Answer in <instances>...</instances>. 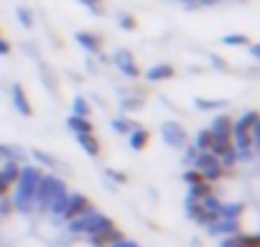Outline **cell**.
I'll list each match as a JSON object with an SVG mask.
<instances>
[{
  "mask_svg": "<svg viewBox=\"0 0 260 247\" xmlns=\"http://www.w3.org/2000/svg\"><path fill=\"white\" fill-rule=\"evenodd\" d=\"M41 176H44V168H41V166L21 163L18 181L11 186V189H16V191L11 194L13 211H18V214H34V196H36V186H39Z\"/></svg>",
  "mask_w": 260,
  "mask_h": 247,
  "instance_id": "6da1fadb",
  "label": "cell"
},
{
  "mask_svg": "<svg viewBox=\"0 0 260 247\" xmlns=\"http://www.w3.org/2000/svg\"><path fill=\"white\" fill-rule=\"evenodd\" d=\"M112 219L105 214V211H100V209H89V211H84L82 217H77V219H72V222H67V232L72 234V237H87V234H92V232H97V229H102V227H107Z\"/></svg>",
  "mask_w": 260,
  "mask_h": 247,
  "instance_id": "7a4b0ae2",
  "label": "cell"
},
{
  "mask_svg": "<svg viewBox=\"0 0 260 247\" xmlns=\"http://www.w3.org/2000/svg\"><path fill=\"white\" fill-rule=\"evenodd\" d=\"M61 189H67V184H64V179H59L56 173H44L41 176V181H39V186H36V196H34V211H46V206H49V201L61 191Z\"/></svg>",
  "mask_w": 260,
  "mask_h": 247,
  "instance_id": "3957f363",
  "label": "cell"
},
{
  "mask_svg": "<svg viewBox=\"0 0 260 247\" xmlns=\"http://www.w3.org/2000/svg\"><path fill=\"white\" fill-rule=\"evenodd\" d=\"M194 168H197V171L204 176V181H209V184H217V181H222V179L227 176V171L222 168L219 158H217L214 153H209V151H199V153H197Z\"/></svg>",
  "mask_w": 260,
  "mask_h": 247,
  "instance_id": "277c9868",
  "label": "cell"
},
{
  "mask_svg": "<svg viewBox=\"0 0 260 247\" xmlns=\"http://www.w3.org/2000/svg\"><path fill=\"white\" fill-rule=\"evenodd\" d=\"M158 130H161V140H164L169 148L181 151L184 146H189V135H186V130H184L181 122H176V120H164Z\"/></svg>",
  "mask_w": 260,
  "mask_h": 247,
  "instance_id": "5b68a950",
  "label": "cell"
},
{
  "mask_svg": "<svg viewBox=\"0 0 260 247\" xmlns=\"http://www.w3.org/2000/svg\"><path fill=\"white\" fill-rule=\"evenodd\" d=\"M110 61L117 66V72L127 79H141V66L133 56V51L130 49H115V54L110 56Z\"/></svg>",
  "mask_w": 260,
  "mask_h": 247,
  "instance_id": "8992f818",
  "label": "cell"
},
{
  "mask_svg": "<svg viewBox=\"0 0 260 247\" xmlns=\"http://www.w3.org/2000/svg\"><path fill=\"white\" fill-rule=\"evenodd\" d=\"M122 237H125V232H122L115 222H110L107 227H102V229L87 234V242H89V247H110V244H115V242L122 239Z\"/></svg>",
  "mask_w": 260,
  "mask_h": 247,
  "instance_id": "52a82bcc",
  "label": "cell"
},
{
  "mask_svg": "<svg viewBox=\"0 0 260 247\" xmlns=\"http://www.w3.org/2000/svg\"><path fill=\"white\" fill-rule=\"evenodd\" d=\"M92 206H94V204L89 201V196H84V194H79V191H69V196H67V209H64L61 219H64V222H72V219L82 217L84 211H89Z\"/></svg>",
  "mask_w": 260,
  "mask_h": 247,
  "instance_id": "ba28073f",
  "label": "cell"
},
{
  "mask_svg": "<svg viewBox=\"0 0 260 247\" xmlns=\"http://www.w3.org/2000/svg\"><path fill=\"white\" fill-rule=\"evenodd\" d=\"M207 234L212 237H227V234H235V232H242V219H227V217H217L212 219L207 227Z\"/></svg>",
  "mask_w": 260,
  "mask_h": 247,
  "instance_id": "9c48e42d",
  "label": "cell"
},
{
  "mask_svg": "<svg viewBox=\"0 0 260 247\" xmlns=\"http://www.w3.org/2000/svg\"><path fill=\"white\" fill-rule=\"evenodd\" d=\"M219 247H260V234L257 232H235L227 237H219Z\"/></svg>",
  "mask_w": 260,
  "mask_h": 247,
  "instance_id": "30bf717a",
  "label": "cell"
},
{
  "mask_svg": "<svg viewBox=\"0 0 260 247\" xmlns=\"http://www.w3.org/2000/svg\"><path fill=\"white\" fill-rule=\"evenodd\" d=\"M184 211H186V217H189L197 227H207L212 219H217V217H212L209 211H204V206H202L199 199H189V196H186V201H184Z\"/></svg>",
  "mask_w": 260,
  "mask_h": 247,
  "instance_id": "8fae6325",
  "label": "cell"
},
{
  "mask_svg": "<svg viewBox=\"0 0 260 247\" xmlns=\"http://www.w3.org/2000/svg\"><path fill=\"white\" fill-rule=\"evenodd\" d=\"M11 102H13V107H16L18 115L34 117V104H31V99H28L23 84H13V87H11Z\"/></svg>",
  "mask_w": 260,
  "mask_h": 247,
  "instance_id": "7c38bea8",
  "label": "cell"
},
{
  "mask_svg": "<svg viewBox=\"0 0 260 247\" xmlns=\"http://www.w3.org/2000/svg\"><path fill=\"white\" fill-rule=\"evenodd\" d=\"M74 41H77L87 54H92V56L102 54V36L94 33V31H77V33H74Z\"/></svg>",
  "mask_w": 260,
  "mask_h": 247,
  "instance_id": "4fadbf2b",
  "label": "cell"
},
{
  "mask_svg": "<svg viewBox=\"0 0 260 247\" xmlns=\"http://www.w3.org/2000/svg\"><path fill=\"white\" fill-rule=\"evenodd\" d=\"M232 122H235V120H232L227 112H219V115H214L209 130H212L214 138H219V140H230V135H232Z\"/></svg>",
  "mask_w": 260,
  "mask_h": 247,
  "instance_id": "5bb4252c",
  "label": "cell"
},
{
  "mask_svg": "<svg viewBox=\"0 0 260 247\" xmlns=\"http://www.w3.org/2000/svg\"><path fill=\"white\" fill-rule=\"evenodd\" d=\"M127 146H130V151H136V153H141V151H146V146H148V140H151V130L148 128H143L141 122L130 130L127 135Z\"/></svg>",
  "mask_w": 260,
  "mask_h": 247,
  "instance_id": "9a60e30c",
  "label": "cell"
},
{
  "mask_svg": "<svg viewBox=\"0 0 260 247\" xmlns=\"http://www.w3.org/2000/svg\"><path fill=\"white\" fill-rule=\"evenodd\" d=\"M74 138H77L79 148H82L89 158H100V153H102V143H100V138H97L94 133H79V135H74Z\"/></svg>",
  "mask_w": 260,
  "mask_h": 247,
  "instance_id": "2e32d148",
  "label": "cell"
},
{
  "mask_svg": "<svg viewBox=\"0 0 260 247\" xmlns=\"http://www.w3.org/2000/svg\"><path fill=\"white\" fill-rule=\"evenodd\" d=\"M176 77V69L171 64H153L151 69H146V79L151 84H158V82H169Z\"/></svg>",
  "mask_w": 260,
  "mask_h": 247,
  "instance_id": "e0dca14e",
  "label": "cell"
},
{
  "mask_svg": "<svg viewBox=\"0 0 260 247\" xmlns=\"http://www.w3.org/2000/svg\"><path fill=\"white\" fill-rule=\"evenodd\" d=\"M31 158L36 161V166H41L44 171H59V161H56V156H51L49 151H41V148H34L31 151Z\"/></svg>",
  "mask_w": 260,
  "mask_h": 247,
  "instance_id": "ac0fdd59",
  "label": "cell"
},
{
  "mask_svg": "<svg viewBox=\"0 0 260 247\" xmlns=\"http://www.w3.org/2000/svg\"><path fill=\"white\" fill-rule=\"evenodd\" d=\"M18 173H21V163L18 161H3L0 163V179H3V184L8 189L18 181Z\"/></svg>",
  "mask_w": 260,
  "mask_h": 247,
  "instance_id": "d6986e66",
  "label": "cell"
},
{
  "mask_svg": "<svg viewBox=\"0 0 260 247\" xmlns=\"http://www.w3.org/2000/svg\"><path fill=\"white\" fill-rule=\"evenodd\" d=\"M67 128H69L74 135H79V133H94V122H92L89 117L69 115V117H67Z\"/></svg>",
  "mask_w": 260,
  "mask_h": 247,
  "instance_id": "ffe728a7",
  "label": "cell"
},
{
  "mask_svg": "<svg viewBox=\"0 0 260 247\" xmlns=\"http://www.w3.org/2000/svg\"><path fill=\"white\" fill-rule=\"evenodd\" d=\"M230 107V99H209V97H194V110L197 112H212V110H224Z\"/></svg>",
  "mask_w": 260,
  "mask_h": 247,
  "instance_id": "44dd1931",
  "label": "cell"
},
{
  "mask_svg": "<svg viewBox=\"0 0 260 247\" xmlns=\"http://www.w3.org/2000/svg\"><path fill=\"white\" fill-rule=\"evenodd\" d=\"M3 161H18L23 163L26 161V153L21 146H11V143H0V163Z\"/></svg>",
  "mask_w": 260,
  "mask_h": 247,
  "instance_id": "7402d4cb",
  "label": "cell"
},
{
  "mask_svg": "<svg viewBox=\"0 0 260 247\" xmlns=\"http://www.w3.org/2000/svg\"><path fill=\"white\" fill-rule=\"evenodd\" d=\"M219 217H227V219H242V217H245V204H242V201H222Z\"/></svg>",
  "mask_w": 260,
  "mask_h": 247,
  "instance_id": "603a6c76",
  "label": "cell"
},
{
  "mask_svg": "<svg viewBox=\"0 0 260 247\" xmlns=\"http://www.w3.org/2000/svg\"><path fill=\"white\" fill-rule=\"evenodd\" d=\"M212 140H214L212 130H209V128H202V130H197V133H194V138H191V146H194L197 151H209Z\"/></svg>",
  "mask_w": 260,
  "mask_h": 247,
  "instance_id": "cb8c5ba5",
  "label": "cell"
},
{
  "mask_svg": "<svg viewBox=\"0 0 260 247\" xmlns=\"http://www.w3.org/2000/svg\"><path fill=\"white\" fill-rule=\"evenodd\" d=\"M136 125H138V122H136V120H130V117H125V115H122V117H115V120L110 122L112 133H117V135H127Z\"/></svg>",
  "mask_w": 260,
  "mask_h": 247,
  "instance_id": "d4e9b609",
  "label": "cell"
},
{
  "mask_svg": "<svg viewBox=\"0 0 260 247\" xmlns=\"http://www.w3.org/2000/svg\"><path fill=\"white\" fill-rule=\"evenodd\" d=\"M257 122H260V115H257V110H245V112H242V115L235 120V125L250 133V128H252V125H257Z\"/></svg>",
  "mask_w": 260,
  "mask_h": 247,
  "instance_id": "484cf974",
  "label": "cell"
},
{
  "mask_svg": "<svg viewBox=\"0 0 260 247\" xmlns=\"http://www.w3.org/2000/svg\"><path fill=\"white\" fill-rule=\"evenodd\" d=\"M72 115H77V117H89V115H92V104H89V99L82 97V94H77V97L72 99Z\"/></svg>",
  "mask_w": 260,
  "mask_h": 247,
  "instance_id": "4316f807",
  "label": "cell"
},
{
  "mask_svg": "<svg viewBox=\"0 0 260 247\" xmlns=\"http://www.w3.org/2000/svg\"><path fill=\"white\" fill-rule=\"evenodd\" d=\"M219 163H222V168H224L227 173L237 166V151H235V146H232V143H230V146L219 153Z\"/></svg>",
  "mask_w": 260,
  "mask_h": 247,
  "instance_id": "83f0119b",
  "label": "cell"
},
{
  "mask_svg": "<svg viewBox=\"0 0 260 247\" xmlns=\"http://www.w3.org/2000/svg\"><path fill=\"white\" fill-rule=\"evenodd\" d=\"M199 201H202L204 211H209L212 217H219V209H222V199L217 196V191L207 194V196H204V199H199Z\"/></svg>",
  "mask_w": 260,
  "mask_h": 247,
  "instance_id": "f1b7e54d",
  "label": "cell"
},
{
  "mask_svg": "<svg viewBox=\"0 0 260 247\" xmlns=\"http://www.w3.org/2000/svg\"><path fill=\"white\" fill-rule=\"evenodd\" d=\"M16 18H18V23H21L23 28H28V31H31V28L36 26V18H34V11H31L28 6H18V8H16Z\"/></svg>",
  "mask_w": 260,
  "mask_h": 247,
  "instance_id": "f546056e",
  "label": "cell"
},
{
  "mask_svg": "<svg viewBox=\"0 0 260 247\" xmlns=\"http://www.w3.org/2000/svg\"><path fill=\"white\" fill-rule=\"evenodd\" d=\"M39 77H41V82L46 84V89H49V92H56L59 82H56V74H54V69H51V66L41 64V66H39Z\"/></svg>",
  "mask_w": 260,
  "mask_h": 247,
  "instance_id": "4dcf8cb0",
  "label": "cell"
},
{
  "mask_svg": "<svg viewBox=\"0 0 260 247\" xmlns=\"http://www.w3.org/2000/svg\"><path fill=\"white\" fill-rule=\"evenodd\" d=\"M120 110H122V112H138V110H143V97H141V94L122 97V99H120Z\"/></svg>",
  "mask_w": 260,
  "mask_h": 247,
  "instance_id": "1f68e13d",
  "label": "cell"
},
{
  "mask_svg": "<svg viewBox=\"0 0 260 247\" xmlns=\"http://www.w3.org/2000/svg\"><path fill=\"white\" fill-rule=\"evenodd\" d=\"M212 191H214V184L202 181V184H197V186H189V199H204V196L212 194Z\"/></svg>",
  "mask_w": 260,
  "mask_h": 247,
  "instance_id": "d6a6232c",
  "label": "cell"
},
{
  "mask_svg": "<svg viewBox=\"0 0 260 247\" xmlns=\"http://www.w3.org/2000/svg\"><path fill=\"white\" fill-rule=\"evenodd\" d=\"M77 3H82L92 16H100V18L105 16V0H77Z\"/></svg>",
  "mask_w": 260,
  "mask_h": 247,
  "instance_id": "836d02e7",
  "label": "cell"
},
{
  "mask_svg": "<svg viewBox=\"0 0 260 247\" xmlns=\"http://www.w3.org/2000/svg\"><path fill=\"white\" fill-rule=\"evenodd\" d=\"M181 181H184L186 186H197V184H202V181H204V176H202L194 166H189V168L181 173Z\"/></svg>",
  "mask_w": 260,
  "mask_h": 247,
  "instance_id": "e575fe53",
  "label": "cell"
},
{
  "mask_svg": "<svg viewBox=\"0 0 260 247\" xmlns=\"http://www.w3.org/2000/svg\"><path fill=\"white\" fill-rule=\"evenodd\" d=\"M222 44L224 46H247L250 39L245 33H227V36H222Z\"/></svg>",
  "mask_w": 260,
  "mask_h": 247,
  "instance_id": "d590c367",
  "label": "cell"
},
{
  "mask_svg": "<svg viewBox=\"0 0 260 247\" xmlns=\"http://www.w3.org/2000/svg\"><path fill=\"white\" fill-rule=\"evenodd\" d=\"M117 26L122 31H136L138 28V21H136V16H130V13H120L117 16Z\"/></svg>",
  "mask_w": 260,
  "mask_h": 247,
  "instance_id": "8d00e7d4",
  "label": "cell"
},
{
  "mask_svg": "<svg viewBox=\"0 0 260 247\" xmlns=\"http://www.w3.org/2000/svg\"><path fill=\"white\" fill-rule=\"evenodd\" d=\"M105 176L112 179L115 184H127V181H130V176H127L125 171H115V168H105Z\"/></svg>",
  "mask_w": 260,
  "mask_h": 247,
  "instance_id": "74e56055",
  "label": "cell"
},
{
  "mask_svg": "<svg viewBox=\"0 0 260 247\" xmlns=\"http://www.w3.org/2000/svg\"><path fill=\"white\" fill-rule=\"evenodd\" d=\"M181 151H184V153H181L184 163H186V166H194V161H197V153H199V151H197L194 146H184Z\"/></svg>",
  "mask_w": 260,
  "mask_h": 247,
  "instance_id": "f35d334b",
  "label": "cell"
},
{
  "mask_svg": "<svg viewBox=\"0 0 260 247\" xmlns=\"http://www.w3.org/2000/svg\"><path fill=\"white\" fill-rule=\"evenodd\" d=\"M209 61H212V66H214V69H219V72H224V69H227V61H224V59H219L217 54H209Z\"/></svg>",
  "mask_w": 260,
  "mask_h": 247,
  "instance_id": "ab89813d",
  "label": "cell"
},
{
  "mask_svg": "<svg viewBox=\"0 0 260 247\" xmlns=\"http://www.w3.org/2000/svg\"><path fill=\"white\" fill-rule=\"evenodd\" d=\"M110 247H141L136 239H130V237H122V239H117L115 244H110Z\"/></svg>",
  "mask_w": 260,
  "mask_h": 247,
  "instance_id": "60d3db41",
  "label": "cell"
},
{
  "mask_svg": "<svg viewBox=\"0 0 260 247\" xmlns=\"http://www.w3.org/2000/svg\"><path fill=\"white\" fill-rule=\"evenodd\" d=\"M11 51H13L11 41H8V39H3V36H0V56H8Z\"/></svg>",
  "mask_w": 260,
  "mask_h": 247,
  "instance_id": "b9f144b4",
  "label": "cell"
},
{
  "mask_svg": "<svg viewBox=\"0 0 260 247\" xmlns=\"http://www.w3.org/2000/svg\"><path fill=\"white\" fill-rule=\"evenodd\" d=\"M247 51H250V56H252V59H260V46H257V44H252V41H250V44H247Z\"/></svg>",
  "mask_w": 260,
  "mask_h": 247,
  "instance_id": "7bdbcfd3",
  "label": "cell"
},
{
  "mask_svg": "<svg viewBox=\"0 0 260 247\" xmlns=\"http://www.w3.org/2000/svg\"><path fill=\"white\" fill-rule=\"evenodd\" d=\"M194 3L199 8V6H217V3H222V0H194Z\"/></svg>",
  "mask_w": 260,
  "mask_h": 247,
  "instance_id": "ee69618b",
  "label": "cell"
},
{
  "mask_svg": "<svg viewBox=\"0 0 260 247\" xmlns=\"http://www.w3.org/2000/svg\"><path fill=\"white\" fill-rule=\"evenodd\" d=\"M0 36H3V33H0Z\"/></svg>",
  "mask_w": 260,
  "mask_h": 247,
  "instance_id": "f6af8a7d",
  "label": "cell"
}]
</instances>
